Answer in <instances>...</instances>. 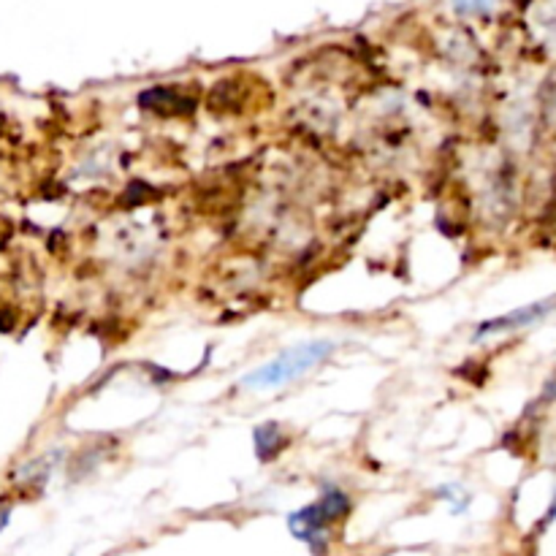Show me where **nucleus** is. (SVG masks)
Instances as JSON below:
<instances>
[{"label":"nucleus","instance_id":"nucleus-6","mask_svg":"<svg viewBox=\"0 0 556 556\" xmlns=\"http://www.w3.org/2000/svg\"><path fill=\"white\" fill-rule=\"evenodd\" d=\"M461 14H486L494 0H453Z\"/></svg>","mask_w":556,"mask_h":556},{"label":"nucleus","instance_id":"nucleus-5","mask_svg":"<svg viewBox=\"0 0 556 556\" xmlns=\"http://www.w3.org/2000/svg\"><path fill=\"white\" fill-rule=\"evenodd\" d=\"M255 450L261 458H271L280 450V426L277 423H263L255 429Z\"/></svg>","mask_w":556,"mask_h":556},{"label":"nucleus","instance_id":"nucleus-1","mask_svg":"<svg viewBox=\"0 0 556 556\" xmlns=\"http://www.w3.org/2000/svg\"><path fill=\"white\" fill-rule=\"evenodd\" d=\"M334 342L326 339H315L307 345H296L286 353H280L277 358L266 361L263 366L252 369L250 375H244L242 386L244 389H274V386H286L302 375H307L310 369L321 361H326L334 353Z\"/></svg>","mask_w":556,"mask_h":556},{"label":"nucleus","instance_id":"nucleus-4","mask_svg":"<svg viewBox=\"0 0 556 556\" xmlns=\"http://www.w3.org/2000/svg\"><path fill=\"white\" fill-rule=\"evenodd\" d=\"M318 505H321V510H323V516H326V521H329V524L339 521V518L347 513V508H350L347 494H342L339 489H326V492L321 494Z\"/></svg>","mask_w":556,"mask_h":556},{"label":"nucleus","instance_id":"nucleus-7","mask_svg":"<svg viewBox=\"0 0 556 556\" xmlns=\"http://www.w3.org/2000/svg\"><path fill=\"white\" fill-rule=\"evenodd\" d=\"M551 518H556V494H553V502H551V508H548V521Z\"/></svg>","mask_w":556,"mask_h":556},{"label":"nucleus","instance_id":"nucleus-3","mask_svg":"<svg viewBox=\"0 0 556 556\" xmlns=\"http://www.w3.org/2000/svg\"><path fill=\"white\" fill-rule=\"evenodd\" d=\"M288 526H291L294 537L304 540L315 553H321L326 548V526H329V521H326V516H323V510H321L318 502H312V505L291 513Z\"/></svg>","mask_w":556,"mask_h":556},{"label":"nucleus","instance_id":"nucleus-2","mask_svg":"<svg viewBox=\"0 0 556 556\" xmlns=\"http://www.w3.org/2000/svg\"><path fill=\"white\" fill-rule=\"evenodd\" d=\"M556 310V296L553 299H543V302H535L529 307H521V310H513L502 318H494V321H486L478 326V337H489V334H505V331H516V329H526L537 321H543L545 315H551Z\"/></svg>","mask_w":556,"mask_h":556}]
</instances>
